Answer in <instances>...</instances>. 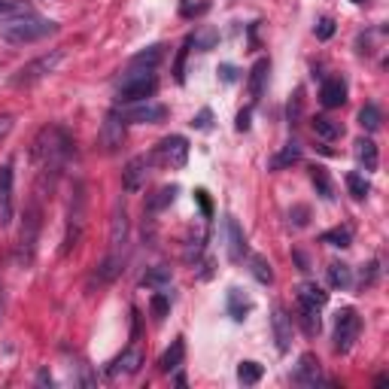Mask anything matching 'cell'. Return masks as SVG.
Here are the masks:
<instances>
[{
	"mask_svg": "<svg viewBox=\"0 0 389 389\" xmlns=\"http://www.w3.org/2000/svg\"><path fill=\"white\" fill-rule=\"evenodd\" d=\"M219 73H222L225 83H234V79H237V73H234V67H232V64H222V67H219Z\"/></svg>",
	"mask_w": 389,
	"mask_h": 389,
	"instance_id": "cell-46",
	"label": "cell"
},
{
	"mask_svg": "<svg viewBox=\"0 0 389 389\" xmlns=\"http://www.w3.org/2000/svg\"><path fill=\"white\" fill-rule=\"evenodd\" d=\"M261 374H265V368H261L259 362H240L237 365V380L244 386H253L261 380Z\"/></svg>",
	"mask_w": 389,
	"mask_h": 389,
	"instance_id": "cell-33",
	"label": "cell"
},
{
	"mask_svg": "<svg viewBox=\"0 0 389 389\" xmlns=\"http://www.w3.org/2000/svg\"><path fill=\"white\" fill-rule=\"evenodd\" d=\"M295 261H299V265H301V271H307V259H304L301 253H295Z\"/></svg>",
	"mask_w": 389,
	"mask_h": 389,
	"instance_id": "cell-49",
	"label": "cell"
},
{
	"mask_svg": "<svg viewBox=\"0 0 389 389\" xmlns=\"http://www.w3.org/2000/svg\"><path fill=\"white\" fill-rule=\"evenodd\" d=\"M40 228H43V210L37 201H31L25 207V222H21L19 232V249H16V261L19 265H31L33 256H37V240H40Z\"/></svg>",
	"mask_w": 389,
	"mask_h": 389,
	"instance_id": "cell-3",
	"label": "cell"
},
{
	"mask_svg": "<svg viewBox=\"0 0 389 389\" xmlns=\"http://www.w3.org/2000/svg\"><path fill=\"white\" fill-rule=\"evenodd\" d=\"M249 307H253V301H249L244 292H240V289H228V311H232V316L237 319V323L249 313Z\"/></svg>",
	"mask_w": 389,
	"mask_h": 389,
	"instance_id": "cell-31",
	"label": "cell"
},
{
	"mask_svg": "<svg viewBox=\"0 0 389 389\" xmlns=\"http://www.w3.org/2000/svg\"><path fill=\"white\" fill-rule=\"evenodd\" d=\"M326 301H328V292L323 289V286H316V283H301L299 286V304L326 307Z\"/></svg>",
	"mask_w": 389,
	"mask_h": 389,
	"instance_id": "cell-25",
	"label": "cell"
},
{
	"mask_svg": "<svg viewBox=\"0 0 389 389\" xmlns=\"http://www.w3.org/2000/svg\"><path fill=\"white\" fill-rule=\"evenodd\" d=\"M13 222V167L0 165V228Z\"/></svg>",
	"mask_w": 389,
	"mask_h": 389,
	"instance_id": "cell-12",
	"label": "cell"
},
{
	"mask_svg": "<svg viewBox=\"0 0 389 389\" xmlns=\"http://www.w3.org/2000/svg\"><path fill=\"white\" fill-rule=\"evenodd\" d=\"M194 198H198V204H201L204 216H210V213H213V207H210V198H207V192H204V189H198V192H194Z\"/></svg>",
	"mask_w": 389,
	"mask_h": 389,
	"instance_id": "cell-44",
	"label": "cell"
},
{
	"mask_svg": "<svg viewBox=\"0 0 389 389\" xmlns=\"http://www.w3.org/2000/svg\"><path fill=\"white\" fill-rule=\"evenodd\" d=\"M177 192H180L177 186H162V189H158V192L152 194L150 201H146V210H150V213H162L165 207H170V204H174Z\"/></svg>",
	"mask_w": 389,
	"mask_h": 389,
	"instance_id": "cell-29",
	"label": "cell"
},
{
	"mask_svg": "<svg viewBox=\"0 0 389 389\" xmlns=\"http://www.w3.org/2000/svg\"><path fill=\"white\" fill-rule=\"evenodd\" d=\"M353 4H368V0H353Z\"/></svg>",
	"mask_w": 389,
	"mask_h": 389,
	"instance_id": "cell-50",
	"label": "cell"
},
{
	"mask_svg": "<svg viewBox=\"0 0 389 389\" xmlns=\"http://www.w3.org/2000/svg\"><path fill=\"white\" fill-rule=\"evenodd\" d=\"M146 177H150V158L146 155H137L131 158L128 165L122 170V189L128 194H137L143 186H146Z\"/></svg>",
	"mask_w": 389,
	"mask_h": 389,
	"instance_id": "cell-10",
	"label": "cell"
},
{
	"mask_svg": "<svg viewBox=\"0 0 389 389\" xmlns=\"http://www.w3.org/2000/svg\"><path fill=\"white\" fill-rule=\"evenodd\" d=\"M25 16H33V6L28 0H0V25L13 19H25Z\"/></svg>",
	"mask_w": 389,
	"mask_h": 389,
	"instance_id": "cell-23",
	"label": "cell"
},
{
	"mask_svg": "<svg viewBox=\"0 0 389 389\" xmlns=\"http://www.w3.org/2000/svg\"><path fill=\"white\" fill-rule=\"evenodd\" d=\"M122 143H125V122L116 116V113H110L104 128H100V146H104L107 152H116Z\"/></svg>",
	"mask_w": 389,
	"mask_h": 389,
	"instance_id": "cell-13",
	"label": "cell"
},
{
	"mask_svg": "<svg viewBox=\"0 0 389 389\" xmlns=\"http://www.w3.org/2000/svg\"><path fill=\"white\" fill-rule=\"evenodd\" d=\"M319 100H323L326 110H335V107H344L347 104V83L338 76H331L323 83V88H319Z\"/></svg>",
	"mask_w": 389,
	"mask_h": 389,
	"instance_id": "cell-14",
	"label": "cell"
},
{
	"mask_svg": "<svg viewBox=\"0 0 389 389\" xmlns=\"http://www.w3.org/2000/svg\"><path fill=\"white\" fill-rule=\"evenodd\" d=\"M237 131H249V110L237 113Z\"/></svg>",
	"mask_w": 389,
	"mask_h": 389,
	"instance_id": "cell-47",
	"label": "cell"
},
{
	"mask_svg": "<svg viewBox=\"0 0 389 389\" xmlns=\"http://www.w3.org/2000/svg\"><path fill=\"white\" fill-rule=\"evenodd\" d=\"M311 182H313V189H316L319 198H326V201L335 198V186H331V180H328V170H326V167L313 165V167H311Z\"/></svg>",
	"mask_w": 389,
	"mask_h": 389,
	"instance_id": "cell-26",
	"label": "cell"
},
{
	"mask_svg": "<svg viewBox=\"0 0 389 389\" xmlns=\"http://www.w3.org/2000/svg\"><path fill=\"white\" fill-rule=\"evenodd\" d=\"M61 61H64V49H52L49 55H40V58L28 61L25 67H19L16 76L9 79V85H13V88H31V85H37L40 79L52 76L55 71H58Z\"/></svg>",
	"mask_w": 389,
	"mask_h": 389,
	"instance_id": "cell-4",
	"label": "cell"
},
{
	"mask_svg": "<svg viewBox=\"0 0 389 389\" xmlns=\"http://www.w3.org/2000/svg\"><path fill=\"white\" fill-rule=\"evenodd\" d=\"M158 88V79L152 71H134L128 67V73L119 79V104H137V100H150Z\"/></svg>",
	"mask_w": 389,
	"mask_h": 389,
	"instance_id": "cell-5",
	"label": "cell"
},
{
	"mask_svg": "<svg viewBox=\"0 0 389 389\" xmlns=\"http://www.w3.org/2000/svg\"><path fill=\"white\" fill-rule=\"evenodd\" d=\"M219 43V33H216L213 28H207V31H201V33H194L192 37V46L198 52H207V49H213V46Z\"/></svg>",
	"mask_w": 389,
	"mask_h": 389,
	"instance_id": "cell-39",
	"label": "cell"
},
{
	"mask_svg": "<svg viewBox=\"0 0 389 389\" xmlns=\"http://www.w3.org/2000/svg\"><path fill=\"white\" fill-rule=\"evenodd\" d=\"M249 265H253V277H256L259 283H265V286H271V283H274L271 261H268L265 256H253V259H249Z\"/></svg>",
	"mask_w": 389,
	"mask_h": 389,
	"instance_id": "cell-35",
	"label": "cell"
},
{
	"mask_svg": "<svg viewBox=\"0 0 389 389\" xmlns=\"http://www.w3.org/2000/svg\"><path fill=\"white\" fill-rule=\"evenodd\" d=\"M292 380L301 383V386H316V383H323V377H319V362H316L313 353H304V356H301L299 368H295V374H292Z\"/></svg>",
	"mask_w": 389,
	"mask_h": 389,
	"instance_id": "cell-17",
	"label": "cell"
},
{
	"mask_svg": "<svg viewBox=\"0 0 389 389\" xmlns=\"http://www.w3.org/2000/svg\"><path fill=\"white\" fill-rule=\"evenodd\" d=\"M299 323L304 328L307 338L319 335V307H311V304H299Z\"/></svg>",
	"mask_w": 389,
	"mask_h": 389,
	"instance_id": "cell-28",
	"label": "cell"
},
{
	"mask_svg": "<svg viewBox=\"0 0 389 389\" xmlns=\"http://www.w3.org/2000/svg\"><path fill=\"white\" fill-rule=\"evenodd\" d=\"M328 283L335 289H350L353 286V268L344 265V261H331L328 265Z\"/></svg>",
	"mask_w": 389,
	"mask_h": 389,
	"instance_id": "cell-27",
	"label": "cell"
},
{
	"mask_svg": "<svg viewBox=\"0 0 389 389\" xmlns=\"http://www.w3.org/2000/svg\"><path fill=\"white\" fill-rule=\"evenodd\" d=\"M268 73H271V61H268V58H259V61L253 64V71H249V95H253V100H259L261 91H265Z\"/></svg>",
	"mask_w": 389,
	"mask_h": 389,
	"instance_id": "cell-21",
	"label": "cell"
},
{
	"mask_svg": "<svg viewBox=\"0 0 389 389\" xmlns=\"http://www.w3.org/2000/svg\"><path fill=\"white\" fill-rule=\"evenodd\" d=\"M73 152V140L71 134L58 125H46V128L33 137L31 143V162L37 165V177H40V189L49 186V192L55 189V180H58L64 162Z\"/></svg>",
	"mask_w": 389,
	"mask_h": 389,
	"instance_id": "cell-1",
	"label": "cell"
},
{
	"mask_svg": "<svg viewBox=\"0 0 389 389\" xmlns=\"http://www.w3.org/2000/svg\"><path fill=\"white\" fill-rule=\"evenodd\" d=\"M116 116L125 122V125H155L167 116V107L162 104H152V100H137V104H128V107H119Z\"/></svg>",
	"mask_w": 389,
	"mask_h": 389,
	"instance_id": "cell-8",
	"label": "cell"
},
{
	"mask_svg": "<svg viewBox=\"0 0 389 389\" xmlns=\"http://www.w3.org/2000/svg\"><path fill=\"white\" fill-rule=\"evenodd\" d=\"M150 307H152V313H155L158 319H165V316L170 313V299H167L165 292H155L152 301H150Z\"/></svg>",
	"mask_w": 389,
	"mask_h": 389,
	"instance_id": "cell-40",
	"label": "cell"
},
{
	"mask_svg": "<svg viewBox=\"0 0 389 389\" xmlns=\"http://www.w3.org/2000/svg\"><path fill=\"white\" fill-rule=\"evenodd\" d=\"M380 122H383V116H380V110H377L374 104H365L359 110V125L365 131H377V128H380Z\"/></svg>",
	"mask_w": 389,
	"mask_h": 389,
	"instance_id": "cell-36",
	"label": "cell"
},
{
	"mask_svg": "<svg viewBox=\"0 0 389 389\" xmlns=\"http://www.w3.org/2000/svg\"><path fill=\"white\" fill-rule=\"evenodd\" d=\"M140 365H143V353L137 350V347H131V350H125L119 359H113V362H110L107 374H110V377H119V374H137V371H140Z\"/></svg>",
	"mask_w": 389,
	"mask_h": 389,
	"instance_id": "cell-16",
	"label": "cell"
},
{
	"mask_svg": "<svg viewBox=\"0 0 389 389\" xmlns=\"http://www.w3.org/2000/svg\"><path fill=\"white\" fill-rule=\"evenodd\" d=\"M122 265H125V256H107L104 261L98 265V271H95V277H91V283H98V286H107V283H113L122 274Z\"/></svg>",
	"mask_w": 389,
	"mask_h": 389,
	"instance_id": "cell-19",
	"label": "cell"
},
{
	"mask_svg": "<svg viewBox=\"0 0 389 389\" xmlns=\"http://www.w3.org/2000/svg\"><path fill=\"white\" fill-rule=\"evenodd\" d=\"M356 162L368 170H377V165H380V152H377V143L371 140V137H359L356 140Z\"/></svg>",
	"mask_w": 389,
	"mask_h": 389,
	"instance_id": "cell-20",
	"label": "cell"
},
{
	"mask_svg": "<svg viewBox=\"0 0 389 389\" xmlns=\"http://www.w3.org/2000/svg\"><path fill=\"white\" fill-rule=\"evenodd\" d=\"M143 286H150V289H165V286H170V268H152L143 277Z\"/></svg>",
	"mask_w": 389,
	"mask_h": 389,
	"instance_id": "cell-38",
	"label": "cell"
},
{
	"mask_svg": "<svg viewBox=\"0 0 389 389\" xmlns=\"http://www.w3.org/2000/svg\"><path fill=\"white\" fill-rule=\"evenodd\" d=\"M83 228H85V186L76 182L73 186V198H71V207H67V234H64V256L76 249L79 237H83Z\"/></svg>",
	"mask_w": 389,
	"mask_h": 389,
	"instance_id": "cell-6",
	"label": "cell"
},
{
	"mask_svg": "<svg viewBox=\"0 0 389 389\" xmlns=\"http://www.w3.org/2000/svg\"><path fill=\"white\" fill-rule=\"evenodd\" d=\"M295 162H301V146L292 140V143H286L283 150H280L277 155L271 158V162H268V167H271V170H283V167H292Z\"/></svg>",
	"mask_w": 389,
	"mask_h": 389,
	"instance_id": "cell-24",
	"label": "cell"
},
{
	"mask_svg": "<svg viewBox=\"0 0 389 389\" xmlns=\"http://www.w3.org/2000/svg\"><path fill=\"white\" fill-rule=\"evenodd\" d=\"M359 331H362V319L353 307L338 311V316H335V350L350 353L353 344H356V338H359Z\"/></svg>",
	"mask_w": 389,
	"mask_h": 389,
	"instance_id": "cell-7",
	"label": "cell"
},
{
	"mask_svg": "<svg viewBox=\"0 0 389 389\" xmlns=\"http://www.w3.org/2000/svg\"><path fill=\"white\" fill-rule=\"evenodd\" d=\"M55 31H58L55 21H49V19H43V16L33 13V16H25V19L4 21V25H0V37H4L6 43L21 46V43H37V40L49 37V33H55Z\"/></svg>",
	"mask_w": 389,
	"mask_h": 389,
	"instance_id": "cell-2",
	"label": "cell"
},
{
	"mask_svg": "<svg viewBox=\"0 0 389 389\" xmlns=\"http://www.w3.org/2000/svg\"><path fill=\"white\" fill-rule=\"evenodd\" d=\"M225 234H228V259L240 261L244 253H247V237H244V232H240L237 219H232V216L225 219Z\"/></svg>",
	"mask_w": 389,
	"mask_h": 389,
	"instance_id": "cell-18",
	"label": "cell"
},
{
	"mask_svg": "<svg viewBox=\"0 0 389 389\" xmlns=\"http://www.w3.org/2000/svg\"><path fill=\"white\" fill-rule=\"evenodd\" d=\"M271 326H274V338H277V350L286 353L292 344V319L286 316V311L277 304L274 307V316H271Z\"/></svg>",
	"mask_w": 389,
	"mask_h": 389,
	"instance_id": "cell-15",
	"label": "cell"
},
{
	"mask_svg": "<svg viewBox=\"0 0 389 389\" xmlns=\"http://www.w3.org/2000/svg\"><path fill=\"white\" fill-rule=\"evenodd\" d=\"M307 216H311V210H307L304 204H295V207L289 210V219H292L295 225H299V228H304V225H307Z\"/></svg>",
	"mask_w": 389,
	"mask_h": 389,
	"instance_id": "cell-41",
	"label": "cell"
},
{
	"mask_svg": "<svg viewBox=\"0 0 389 389\" xmlns=\"http://www.w3.org/2000/svg\"><path fill=\"white\" fill-rule=\"evenodd\" d=\"M125 244H128V213L125 204L119 201L113 210V228H110V253L113 256H125Z\"/></svg>",
	"mask_w": 389,
	"mask_h": 389,
	"instance_id": "cell-11",
	"label": "cell"
},
{
	"mask_svg": "<svg viewBox=\"0 0 389 389\" xmlns=\"http://www.w3.org/2000/svg\"><path fill=\"white\" fill-rule=\"evenodd\" d=\"M210 119H213V113L210 110H201L198 116L192 119V128H198V131H204V128H210Z\"/></svg>",
	"mask_w": 389,
	"mask_h": 389,
	"instance_id": "cell-43",
	"label": "cell"
},
{
	"mask_svg": "<svg viewBox=\"0 0 389 389\" xmlns=\"http://www.w3.org/2000/svg\"><path fill=\"white\" fill-rule=\"evenodd\" d=\"M331 33H335V21H331V19H319V25H316V37H319V40H328Z\"/></svg>",
	"mask_w": 389,
	"mask_h": 389,
	"instance_id": "cell-42",
	"label": "cell"
},
{
	"mask_svg": "<svg viewBox=\"0 0 389 389\" xmlns=\"http://www.w3.org/2000/svg\"><path fill=\"white\" fill-rule=\"evenodd\" d=\"M347 189H350V194H353V198H356V201L368 198V192H371L368 180H365L362 174H356V170H353V174H347Z\"/></svg>",
	"mask_w": 389,
	"mask_h": 389,
	"instance_id": "cell-37",
	"label": "cell"
},
{
	"mask_svg": "<svg viewBox=\"0 0 389 389\" xmlns=\"http://www.w3.org/2000/svg\"><path fill=\"white\" fill-rule=\"evenodd\" d=\"M37 383H52V377H49V371H40V374H37Z\"/></svg>",
	"mask_w": 389,
	"mask_h": 389,
	"instance_id": "cell-48",
	"label": "cell"
},
{
	"mask_svg": "<svg viewBox=\"0 0 389 389\" xmlns=\"http://www.w3.org/2000/svg\"><path fill=\"white\" fill-rule=\"evenodd\" d=\"M162 61V46H150L146 52H137L131 58L134 71H155V64Z\"/></svg>",
	"mask_w": 389,
	"mask_h": 389,
	"instance_id": "cell-30",
	"label": "cell"
},
{
	"mask_svg": "<svg viewBox=\"0 0 389 389\" xmlns=\"http://www.w3.org/2000/svg\"><path fill=\"white\" fill-rule=\"evenodd\" d=\"M155 158L162 165H167V167H186V162H189V140H186V137H180V134L165 137V140L155 146Z\"/></svg>",
	"mask_w": 389,
	"mask_h": 389,
	"instance_id": "cell-9",
	"label": "cell"
},
{
	"mask_svg": "<svg viewBox=\"0 0 389 389\" xmlns=\"http://www.w3.org/2000/svg\"><path fill=\"white\" fill-rule=\"evenodd\" d=\"M9 131H13V116H0V140H6Z\"/></svg>",
	"mask_w": 389,
	"mask_h": 389,
	"instance_id": "cell-45",
	"label": "cell"
},
{
	"mask_svg": "<svg viewBox=\"0 0 389 389\" xmlns=\"http://www.w3.org/2000/svg\"><path fill=\"white\" fill-rule=\"evenodd\" d=\"M313 134L323 137V140H338V137H341V125L335 119H328V116H316L313 119Z\"/></svg>",
	"mask_w": 389,
	"mask_h": 389,
	"instance_id": "cell-32",
	"label": "cell"
},
{
	"mask_svg": "<svg viewBox=\"0 0 389 389\" xmlns=\"http://www.w3.org/2000/svg\"><path fill=\"white\" fill-rule=\"evenodd\" d=\"M319 240H323V244H328V247H341V249H344V247L353 244V232H350L347 225H341V228H331V232H326Z\"/></svg>",
	"mask_w": 389,
	"mask_h": 389,
	"instance_id": "cell-34",
	"label": "cell"
},
{
	"mask_svg": "<svg viewBox=\"0 0 389 389\" xmlns=\"http://www.w3.org/2000/svg\"><path fill=\"white\" fill-rule=\"evenodd\" d=\"M182 359H186V344H182V338H177L174 344H170V347L165 350V356L158 359V368H162L165 374H170V371H177V368H180Z\"/></svg>",
	"mask_w": 389,
	"mask_h": 389,
	"instance_id": "cell-22",
	"label": "cell"
}]
</instances>
